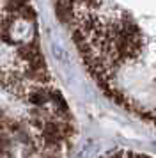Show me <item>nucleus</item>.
<instances>
[{"instance_id": "f257e3e1", "label": "nucleus", "mask_w": 156, "mask_h": 158, "mask_svg": "<svg viewBox=\"0 0 156 158\" xmlns=\"http://www.w3.org/2000/svg\"><path fill=\"white\" fill-rule=\"evenodd\" d=\"M76 135L43 50L34 0H0V158H68Z\"/></svg>"}, {"instance_id": "7ed1b4c3", "label": "nucleus", "mask_w": 156, "mask_h": 158, "mask_svg": "<svg viewBox=\"0 0 156 158\" xmlns=\"http://www.w3.org/2000/svg\"><path fill=\"white\" fill-rule=\"evenodd\" d=\"M101 158H156L151 155H144V153H135V151H115L110 155H105Z\"/></svg>"}, {"instance_id": "f03ea898", "label": "nucleus", "mask_w": 156, "mask_h": 158, "mask_svg": "<svg viewBox=\"0 0 156 158\" xmlns=\"http://www.w3.org/2000/svg\"><path fill=\"white\" fill-rule=\"evenodd\" d=\"M91 78L156 126V0H53Z\"/></svg>"}]
</instances>
